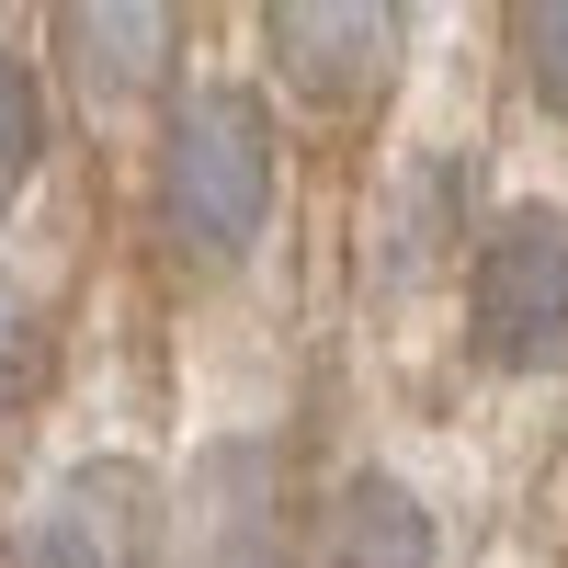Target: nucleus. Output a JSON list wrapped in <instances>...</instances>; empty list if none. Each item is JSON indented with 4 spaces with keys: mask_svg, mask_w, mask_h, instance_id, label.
Wrapping results in <instances>:
<instances>
[{
    "mask_svg": "<svg viewBox=\"0 0 568 568\" xmlns=\"http://www.w3.org/2000/svg\"><path fill=\"white\" fill-rule=\"evenodd\" d=\"M160 227L182 240V262H251L273 227V114L240 80L194 91L160 136Z\"/></svg>",
    "mask_w": 568,
    "mask_h": 568,
    "instance_id": "1",
    "label": "nucleus"
},
{
    "mask_svg": "<svg viewBox=\"0 0 568 568\" xmlns=\"http://www.w3.org/2000/svg\"><path fill=\"white\" fill-rule=\"evenodd\" d=\"M466 353L489 375H568V205H511L478 227Z\"/></svg>",
    "mask_w": 568,
    "mask_h": 568,
    "instance_id": "2",
    "label": "nucleus"
},
{
    "mask_svg": "<svg viewBox=\"0 0 568 568\" xmlns=\"http://www.w3.org/2000/svg\"><path fill=\"white\" fill-rule=\"evenodd\" d=\"M182 557L194 568H296V478L273 433H227L182 478Z\"/></svg>",
    "mask_w": 568,
    "mask_h": 568,
    "instance_id": "3",
    "label": "nucleus"
},
{
    "mask_svg": "<svg viewBox=\"0 0 568 568\" xmlns=\"http://www.w3.org/2000/svg\"><path fill=\"white\" fill-rule=\"evenodd\" d=\"M262 34L307 103H364L398 69V0H262Z\"/></svg>",
    "mask_w": 568,
    "mask_h": 568,
    "instance_id": "4",
    "label": "nucleus"
},
{
    "mask_svg": "<svg viewBox=\"0 0 568 568\" xmlns=\"http://www.w3.org/2000/svg\"><path fill=\"white\" fill-rule=\"evenodd\" d=\"M58 45L91 103H149L171 80V45H182V12L171 0H58Z\"/></svg>",
    "mask_w": 568,
    "mask_h": 568,
    "instance_id": "5",
    "label": "nucleus"
},
{
    "mask_svg": "<svg viewBox=\"0 0 568 568\" xmlns=\"http://www.w3.org/2000/svg\"><path fill=\"white\" fill-rule=\"evenodd\" d=\"M318 568H444V535H433V511H420L409 478L353 466L329 524H318Z\"/></svg>",
    "mask_w": 568,
    "mask_h": 568,
    "instance_id": "6",
    "label": "nucleus"
},
{
    "mask_svg": "<svg viewBox=\"0 0 568 568\" xmlns=\"http://www.w3.org/2000/svg\"><path fill=\"white\" fill-rule=\"evenodd\" d=\"M455 194H466V160H420L398 194H387L398 216H387V262H375L387 284H420V262L455 240Z\"/></svg>",
    "mask_w": 568,
    "mask_h": 568,
    "instance_id": "7",
    "label": "nucleus"
},
{
    "mask_svg": "<svg viewBox=\"0 0 568 568\" xmlns=\"http://www.w3.org/2000/svg\"><path fill=\"white\" fill-rule=\"evenodd\" d=\"M45 364H58V329H45L34 284H0V420L45 387Z\"/></svg>",
    "mask_w": 568,
    "mask_h": 568,
    "instance_id": "8",
    "label": "nucleus"
},
{
    "mask_svg": "<svg viewBox=\"0 0 568 568\" xmlns=\"http://www.w3.org/2000/svg\"><path fill=\"white\" fill-rule=\"evenodd\" d=\"M34 160H45V91H34L23 58H0V216H12V194L34 182Z\"/></svg>",
    "mask_w": 568,
    "mask_h": 568,
    "instance_id": "9",
    "label": "nucleus"
},
{
    "mask_svg": "<svg viewBox=\"0 0 568 568\" xmlns=\"http://www.w3.org/2000/svg\"><path fill=\"white\" fill-rule=\"evenodd\" d=\"M511 45H524L535 103L568 125V0H511Z\"/></svg>",
    "mask_w": 568,
    "mask_h": 568,
    "instance_id": "10",
    "label": "nucleus"
},
{
    "mask_svg": "<svg viewBox=\"0 0 568 568\" xmlns=\"http://www.w3.org/2000/svg\"><path fill=\"white\" fill-rule=\"evenodd\" d=\"M0 568H103V546H91V535L69 524V511L45 500V524H23V535H12V557H0Z\"/></svg>",
    "mask_w": 568,
    "mask_h": 568,
    "instance_id": "11",
    "label": "nucleus"
}]
</instances>
